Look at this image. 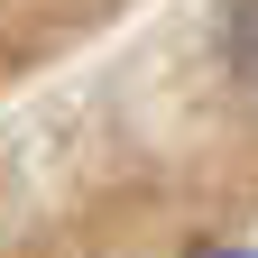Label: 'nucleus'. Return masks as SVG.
<instances>
[{"label":"nucleus","instance_id":"f257e3e1","mask_svg":"<svg viewBox=\"0 0 258 258\" xmlns=\"http://www.w3.org/2000/svg\"><path fill=\"white\" fill-rule=\"evenodd\" d=\"M221 64H231V83L258 92V0H231L221 10Z\"/></svg>","mask_w":258,"mask_h":258}]
</instances>
